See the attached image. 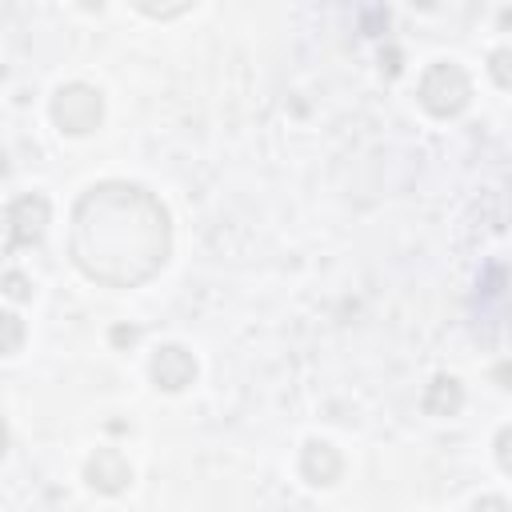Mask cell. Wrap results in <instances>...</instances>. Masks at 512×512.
Here are the masks:
<instances>
[{
    "mask_svg": "<svg viewBox=\"0 0 512 512\" xmlns=\"http://www.w3.org/2000/svg\"><path fill=\"white\" fill-rule=\"evenodd\" d=\"M72 264L108 288L152 280L172 252V216L148 188L132 180H100L80 192L68 228Z\"/></svg>",
    "mask_w": 512,
    "mask_h": 512,
    "instance_id": "cell-1",
    "label": "cell"
},
{
    "mask_svg": "<svg viewBox=\"0 0 512 512\" xmlns=\"http://www.w3.org/2000/svg\"><path fill=\"white\" fill-rule=\"evenodd\" d=\"M416 100L428 116L452 120L472 104V80L456 60H436L424 68V76L416 84Z\"/></svg>",
    "mask_w": 512,
    "mask_h": 512,
    "instance_id": "cell-2",
    "label": "cell"
},
{
    "mask_svg": "<svg viewBox=\"0 0 512 512\" xmlns=\"http://www.w3.org/2000/svg\"><path fill=\"white\" fill-rule=\"evenodd\" d=\"M48 112H52V124H56L64 136H88V132H96L100 120H104V96H100V88L72 80V84H60V88H56Z\"/></svg>",
    "mask_w": 512,
    "mask_h": 512,
    "instance_id": "cell-3",
    "label": "cell"
},
{
    "mask_svg": "<svg viewBox=\"0 0 512 512\" xmlns=\"http://www.w3.org/2000/svg\"><path fill=\"white\" fill-rule=\"evenodd\" d=\"M48 220H52V204L44 192H20L8 200L4 208V228H8V252L16 248H32L44 240L48 232Z\"/></svg>",
    "mask_w": 512,
    "mask_h": 512,
    "instance_id": "cell-4",
    "label": "cell"
},
{
    "mask_svg": "<svg viewBox=\"0 0 512 512\" xmlns=\"http://www.w3.org/2000/svg\"><path fill=\"white\" fill-rule=\"evenodd\" d=\"M152 380L164 392H184L196 380V356L184 344H160L152 352Z\"/></svg>",
    "mask_w": 512,
    "mask_h": 512,
    "instance_id": "cell-5",
    "label": "cell"
},
{
    "mask_svg": "<svg viewBox=\"0 0 512 512\" xmlns=\"http://www.w3.org/2000/svg\"><path fill=\"white\" fill-rule=\"evenodd\" d=\"M84 480H88V488H96L104 496H116L132 484V468L116 448H96L84 464Z\"/></svg>",
    "mask_w": 512,
    "mask_h": 512,
    "instance_id": "cell-6",
    "label": "cell"
},
{
    "mask_svg": "<svg viewBox=\"0 0 512 512\" xmlns=\"http://www.w3.org/2000/svg\"><path fill=\"white\" fill-rule=\"evenodd\" d=\"M340 472H344V460H340V452H336L328 440H308V444L300 448V476H304L308 484L328 488V484L340 480Z\"/></svg>",
    "mask_w": 512,
    "mask_h": 512,
    "instance_id": "cell-7",
    "label": "cell"
},
{
    "mask_svg": "<svg viewBox=\"0 0 512 512\" xmlns=\"http://www.w3.org/2000/svg\"><path fill=\"white\" fill-rule=\"evenodd\" d=\"M420 408H424L428 416H456V412L464 408V384H460L456 376H436V380L424 388Z\"/></svg>",
    "mask_w": 512,
    "mask_h": 512,
    "instance_id": "cell-8",
    "label": "cell"
},
{
    "mask_svg": "<svg viewBox=\"0 0 512 512\" xmlns=\"http://www.w3.org/2000/svg\"><path fill=\"white\" fill-rule=\"evenodd\" d=\"M132 4L152 20H176V16H184L192 8V0H132Z\"/></svg>",
    "mask_w": 512,
    "mask_h": 512,
    "instance_id": "cell-9",
    "label": "cell"
},
{
    "mask_svg": "<svg viewBox=\"0 0 512 512\" xmlns=\"http://www.w3.org/2000/svg\"><path fill=\"white\" fill-rule=\"evenodd\" d=\"M488 76L500 84V88H512V48H496L488 56Z\"/></svg>",
    "mask_w": 512,
    "mask_h": 512,
    "instance_id": "cell-10",
    "label": "cell"
},
{
    "mask_svg": "<svg viewBox=\"0 0 512 512\" xmlns=\"http://www.w3.org/2000/svg\"><path fill=\"white\" fill-rule=\"evenodd\" d=\"M0 320H4V332H8V340H4V356H16V352H20V340H24L20 316H16V312H4Z\"/></svg>",
    "mask_w": 512,
    "mask_h": 512,
    "instance_id": "cell-11",
    "label": "cell"
},
{
    "mask_svg": "<svg viewBox=\"0 0 512 512\" xmlns=\"http://www.w3.org/2000/svg\"><path fill=\"white\" fill-rule=\"evenodd\" d=\"M496 464L504 468V472H512V424H504L500 432H496Z\"/></svg>",
    "mask_w": 512,
    "mask_h": 512,
    "instance_id": "cell-12",
    "label": "cell"
},
{
    "mask_svg": "<svg viewBox=\"0 0 512 512\" xmlns=\"http://www.w3.org/2000/svg\"><path fill=\"white\" fill-rule=\"evenodd\" d=\"M28 288H32V284H28L16 268H8V272H4V292H8V300H28V296H32Z\"/></svg>",
    "mask_w": 512,
    "mask_h": 512,
    "instance_id": "cell-13",
    "label": "cell"
},
{
    "mask_svg": "<svg viewBox=\"0 0 512 512\" xmlns=\"http://www.w3.org/2000/svg\"><path fill=\"white\" fill-rule=\"evenodd\" d=\"M112 340H120V344L128 340V344H132V340H136V328H116V332H112Z\"/></svg>",
    "mask_w": 512,
    "mask_h": 512,
    "instance_id": "cell-14",
    "label": "cell"
},
{
    "mask_svg": "<svg viewBox=\"0 0 512 512\" xmlns=\"http://www.w3.org/2000/svg\"><path fill=\"white\" fill-rule=\"evenodd\" d=\"M412 8H424L428 12V8H440V0H412Z\"/></svg>",
    "mask_w": 512,
    "mask_h": 512,
    "instance_id": "cell-15",
    "label": "cell"
},
{
    "mask_svg": "<svg viewBox=\"0 0 512 512\" xmlns=\"http://www.w3.org/2000/svg\"><path fill=\"white\" fill-rule=\"evenodd\" d=\"M496 376H500V380H512V368H508V364H500V368H496ZM508 388H512V384H508Z\"/></svg>",
    "mask_w": 512,
    "mask_h": 512,
    "instance_id": "cell-16",
    "label": "cell"
}]
</instances>
